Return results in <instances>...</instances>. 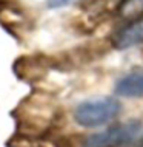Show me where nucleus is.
I'll list each match as a JSON object with an SVG mask.
<instances>
[{
    "label": "nucleus",
    "instance_id": "nucleus-3",
    "mask_svg": "<svg viewBox=\"0 0 143 147\" xmlns=\"http://www.w3.org/2000/svg\"><path fill=\"white\" fill-rule=\"evenodd\" d=\"M111 43L117 50H126L143 43V19L132 23H126L125 26L117 30L112 34Z\"/></svg>",
    "mask_w": 143,
    "mask_h": 147
},
{
    "label": "nucleus",
    "instance_id": "nucleus-2",
    "mask_svg": "<svg viewBox=\"0 0 143 147\" xmlns=\"http://www.w3.org/2000/svg\"><path fill=\"white\" fill-rule=\"evenodd\" d=\"M140 121H128L86 136L83 147H123L131 144L140 135Z\"/></svg>",
    "mask_w": 143,
    "mask_h": 147
},
{
    "label": "nucleus",
    "instance_id": "nucleus-1",
    "mask_svg": "<svg viewBox=\"0 0 143 147\" xmlns=\"http://www.w3.org/2000/svg\"><path fill=\"white\" fill-rule=\"evenodd\" d=\"M122 112V104L117 98H97L80 102L74 110V119L78 125L86 129L106 125L114 121Z\"/></svg>",
    "mask_w": 143,
    "mask_h": 147
},
{
    "label": "nucleus",
    "instance_id": "nucleus-4",
    "mask_svg": "<svg viewBox=\"0 0 143 147\" xmlns=\"http://www.w3.org/2000/svg\"><path fill=\"white\" fill-rule=\"evenodd\" d=\"M114 93L123 98H142L143 96V68L129 71L122 76L114 85Z\"/></svg>",
    "mask_w": 143,
    "mask_h": 147
},
{
    "label": "nucleus",
    "instance_id": "nucleus-5",
    "mask_svg": "<svg viewBox=\"0 0 143 147\" xmlns=\"http://www.w3.org/2000/svg\"><path fill=\"white\" fill-rule=\"evenodd\" d=\"M116 14L126 23L140 20L143 19V0H120L116 8Z\"/></svg>",
    "mask_w": 143,
    "mask_h": 147
},
{
    "label": "nucleus",
    "instance_id": "nucleus-6",
    "mask_svg": "<svg viewBox=\"0 0 143 147\" xmlns=\"http://www.w3.org/2000/svg\"><path fill=\"white\" fill-rule=\"evenodd\" d=\"M74 2H77V0H46V6L51 8V9H57V8L68 6Z\"/></svg>",
    "mask_w": 143,
    "mask_h": 147
}]
</instances>
